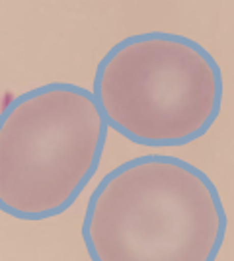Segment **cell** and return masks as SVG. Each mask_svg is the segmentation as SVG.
<instances>
[{"mask_svg":"<svg viewBox=\"0 0 234 261\" xmlns=\"http://www.w3.org/2000/svg\"><path fill=\"white\" fill-rule=\"evenodd\" d=\"M226 224L219 189L203 170L148 154L103 175L82 238L92 261H217Z\"/></svg>","mask_w":234,"mask_h":261,"instance_id":"obj_1","label":"cell"},{"mask_svg":"<svg viewBox=\"0 0 234 261\" xmlns=\"http://www.w3.org/2000/svg\"><path fill=\"white\" fill-rule=\"evenodd\" d=\"M94 98L106 123L141 146H184L221 115L223 72L190 37L148 32L125 37L103 55Z\"/></svg>","mask_w":234,"mask_h":261,"instance_id":"obj_2","label":"cell"},{"mask_svg":"<svg viewBox=\"0 0 234 261\" xmlns=\"http://www.w3.org/2000/svg\"><path fill=\"white\" fill-rule=\"evenodd\" d=\"M94 94L55 82L0 113V211L20 220L65 213L100 164L108 137Z\"/></svg>","mask_w":234,"mask_h":261,"instance_id":"obj_3","label":"cell"}]
</instances>
